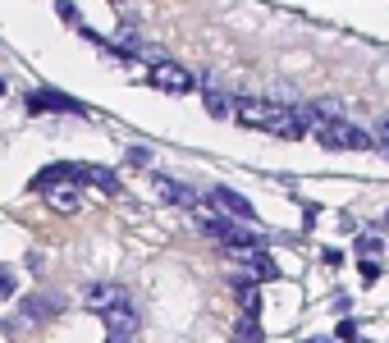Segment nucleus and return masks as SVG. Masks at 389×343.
Wrapping results in <instances>:
<instances>
[{"instance_id": "nucleus-25", "label": "nucleus", "mask_w": 389, "mask_h": 343, "mask_svg": "<svg viewBox=\"0 0 389 343\" xmlns=\"http://www.w3.org/2000/svg\"><path fill=\"white\" fill-rule=\"evenodd\" d=\"M233 343H243V339H238V335H233Z\"/></svg>"}, {"instance_id": "nucleus-18", "label": "nucleus", "mask_w": 389, "mask_h": 343, "mask_svg": "<svg viewBox=\"0 0 389 343\" xmlns=\"http://www.w3.org/2000/svg\"><path fill=\"white\" fill-rule=\"evenodd\" d=\"M207 110L216 115V120H220V115H229V101H225V96L216 92V87H211V92H207Z\"/></svg>"}, {"instance_id": "nucleus-1", "label": "nucleus", "mask_w": 389, "mask_h": 343, "mask_svg": "<svg viewBox=\"0 0 389 343\" xmlns=\"http://www.w3.org/2000/svg\"><path fill=\"white\" fill-rule=\"evenodd\" d=\"M238 124L261 133H275V137H303L316 129V110L311 105H284V101H266V96H243L233 105Z\"/></svg>"}, {"instance_id": "nucleus-2", "label": "nucleus", "mask_w": 389, "mask_h": 343, "mask_svg": "<svg viewBox=\"0 0 389 343\" xmlns=\"http://www.w3.org/2000/svg\"><path fill=\"white\" fill-rule=\"evenodd\" d=\"M192 215H197V224L207 229V238H216L220 248H229V252H252V248H261V238L252 229H243L233 215H225V211H211V206H192Z\"/></svg>"}, {"instance_id": "nucleus-16", "label": "nucleus", "mask_w": 389, "mask_h": 343, "mask_svg": "<svg viewBox=\"0 0 389 343\" xmlns=\"http://www.w3.org/2000/svg\"><path fill=\"white\" fill-rule=\"evenodd\" d=\"M238 339H243V343H261V339H266V335H261V325H257V316H252V311H248V316L238 320Z\"/></svg>"}, {"instance_id": "nucleus-6", "label": "nucleus", "mask_w": 389, "mask_h": 343, "mask_svg": "<svg viewBox=\"0 0 389 343\" xmlns=\"http://www.w3.org/2000/svg\"><path fill=\"white\" fill-rule=\"evenodd\" d=\"M83 115V105L74 101V96L64 92H51V87H42V92H28V115Z\"/></svg>"}, {"instance_id": "nucleus-15", "label": "nucleus", "mask_w": 389, "mask_h": 343, "mask_svg": "<svg viewBox=\"0 0 389 343\" xmlns=\"http://www.w3.org/2000/svg\"><path fill=\"white\" fill-rule=\"evenodd\" d=\"M105 46H110V51H124V55H133V51H138V33H133V23H120V33H115Z\"/></svg>"}, {"instance_id": "nucleus-21", "label": "nucleus", "mask_w": 389, "mask_h": 343, "mask_svg": "<svg viewBox=\"0 0 389 343\" xmlns=\"http://www.w3.org/2000/svg\"><path fill=\"white\" fill-rule=\"evenodd\" d=\"M238 298H243V307H248L252 316L261 311V293H257V289H248V284H243V289H238Z\"/></svg>"}, {"instance_id": "nucleus-4", "label": "nucleus", "mask_w": 389, "mask_h": 343, "mask_svg": "<svg viewBox=\"0 0 389 343\" xmlns=\"http://www.w3.org/2000/svg\"><path fill=\"white\" fill-rule=\"evenodd\" d=\"M147 83L156 87V92H170V96L192 92V74H188V69H183L179 60H151V69H147Z\"/></svg>"}, {"instance_id": "nucleus-7", "label": "nucleus", "mask_w": 389, "mask_h": 343, "mask_svg": "<svg viewBox=\"0 0 389 343\" xmlns=\"http://www.w3.org/2000/svg\"><path fill=\"white\" fill-rule=\"evenodd\" d=\"M151 188H156V197H161V202H170V206H183V211H192V206L202 202L197 192L188 188V183H174L170 174H151Z\"/></svg>"}, {"instance_id": "nucleus-8", "label": "nucleus", "mask_w": 389, "mask_h": 343, "mask_svg": "<svg viewBox=\"0 0 389 343\" xmlns=\"http://www.w3.org/2000/svg\"><path fill=\"white\" fill-rule=\"evenodd\" d=\"M51 183H83V165H78V161H55V165H46V170L33 179V188L46 192Z\"/></svg>"}, {"instance_id": "nucleus-24", "label": "nucleus", "mask_w": 389, "mask_h": 343, "mask_svg": "<svg viewBox=\"0 0 389 343\" xmlns=\"http://www.w3.org/2000/svg\"><path fill=\"white\" fill-rule=\"evenodd\" d=\"M303 343H335V339H303Z\"/></svg>"}, {"instance_id": "nucleus-23", "label": "nucleus", "mask_w": 389, "mask_h": 343, "mask_svg": "<svg viewBox=\"0 0 389 343\" xmlns=\"http://www.w3.org/2000/svg\"><path fill=\"white\" fill-rule=\"evenodd\" d=\"M381 279V266H376V261H362V284H376Z\"/></svg>"}, {"instance_id": "nucleus-13", "label": "nucleus", "mask_w": 389, "mask_h": 343, "mask_svg": "<svg viewBox=\"0 0 389 343\" xmlns=\"http://www.w3.org/2000/svg\"><path fill=\"white\" fill-rule=\"evenodd\" d=\"M248 266L257 270V274H261V279H266V284H270V279H279V261L270 257L266 248H252V252H248Z\"/></svg>"}, {"instance_id": "nucleus-19", "label": "nucleus", "mask_w": 389, "mask_h": 343, "mask_svg": "<svg viewBox=\"0 0 389 343\" xmlns=\"http://www.w3.org/2000/svg\"><path fill=\"white\" fill-rule=\"evenodd\" d=\"M335 339H339V343H353V339H357V320L344 316V320H339V330H335Z\"/></svg>"}, {"instance_id": "nucleus-20", "label": "nucleus", "mask_w": 389, "mask_h": 343, "mask_svg": "<svg viewBox=\"0 0 389 343\" xmlns=\"http://www.w3.org/2000/svg\"><path fill=\"white\" fill-rule=\"evenodd\" d=\"M381 248H385V243L376 238V233H366V238H357V257H376Z\"/></svg>"}, {"instance_id": "nucleus-17", "label": "nucleus", "mask_w": 389, "mask_h": 343, "mask_svg": "<svg viewBox=\"0 0 389 343\" xmlns=\"http://www.w3.org/2000/svg\"><path fill=\"white\" fill-rule=\"evenodd\" d=\"M55 14L64 18V23H74V28H83V14H78V5L74 0H55Z\"/></svg>"}, {"instance_id": "nucleus-14", "label": "nucleus", "mask_w": 389, "mask_h": 343, "mask_svg": "<svg viewBox=\"0 0 389 343\" xmlns=\"http://www.w3.org/2000/svg\"><path fill=\"white\" fill-rule=\"evenodd\" d=\"M18 316H23L28 325H33V320L42 325V320L55 316V302H51V298H23V311H18Z\"/></svg>"}, {"instance_id": "nucleus-11", "label": "nucleus", "mask_w": 389, "mask_h": 343, "mask_svg": "<svg viewBox=\"0 0 389 343\" xmlns=\"http://www.w3.org/2000/svg\"><path fill=\"white\" fill-rule=\"evenodd\" d=\"M46 197H51V206L55 211H78V206H83V188H78V183H51V188H46Z\"/></svg>"}, {"instance_id": "nucleus-22", "label": "nucleus", "mask_w": 389, "mask_h": 343, "mask_svg": "<svg viewBox=\"0 0 389 343\" xmlns=\"http://www.w3.org/2000/svg\"><path fill=\"white\" fill-rule=\"evenodd\" d=\"M18 289V279H14V270L9 266H0V298H9V293Z\"/></svg>"}, {"instance_id": "nucleus-3", "label": "nucleus", "mask_w": 389, "mask_h": 343, "mask_svg": "<svg viewBox=\"0 0 389 343\" xmlns=\"http://www.w3.org/2000/svg\"><path fill=\"white\" fill-rule=\"evenodd\" d=\"M316 142L325 146V151H366L371 146V133H362L357 124L339 120V115H330V120H316Z\"/></svg>"}, {"instance_id": "nucleus-5", "label": "nucleus", "mask_w": 389, "mask_h": 343, "mask_svg": "<svg viewBox=\"0 0 389 343\" xmlns=\"http://www.w3.org/2000/svg\"><path fill=\"white\" fill-rule=\"evenodd\" d=\"M101 320H105V343H138V335H142V320L129 302L101 311Z\"/></svg>"}, {"instance_id": "nucleus-10", "label": "nucleus", "mask_w": 389, "mask_h": 343, "mask_svg": "<svg viewBox=\"0 0 389 343\" xmlns=\"http://www.w3.org/2000/svg\"><path fill=\"white\" fill-rule=\"evenodd\" d=\"M216 211H225V215H233V220H252V202L248 197H238L233 188H211V197H207Z\"/></svg>"}, {"instance_id": "nucleus-9", "label": "nucleus", "mask_w": 389, "mask_h": 343, "mask_svg": "<svg viewBox=\"0 0 389 343\" xmlns=\"http://www.w3.org/2000/svg\"><path fill=\"white\" fill-rule=\"evenodd\" d=\"M83 302H87V311H110V307H120V302H129V293L120 289V284H92V289L83 293Z\"/></svg>"}, {"instance_id": "nucleus-26", "label": "nucleus", "mask_w": 389, "mask_h": 343, "mask_svg": "<svg viewBox=\"0 0 389 343\" xmlns=\"http://www.w3.org/2000/svg\"><path fill=\"white\" fill-rule=\"evenodd\" d=\"M385 220H389V215H385Z\"/></svg>"}, {"instance_id": "nucleus-12", "label": "nucleus", "mask_w": 389, "mask_h": 343, "mask_svg": "<svg viewBox=\"0 0 389 343\" xmlns=\"http://www.w3.org/2000/svg\"><path fill=\"white\" fill-rule=\"evenodd\" d=\"M83 183H92L96 192H120V179H115V170H105V165H83Z\"/></svg>"}]
</instances>
